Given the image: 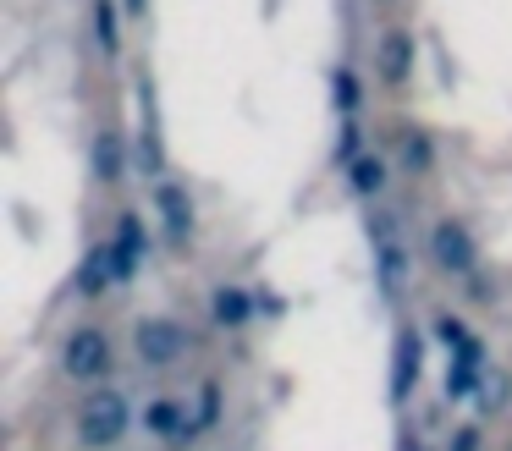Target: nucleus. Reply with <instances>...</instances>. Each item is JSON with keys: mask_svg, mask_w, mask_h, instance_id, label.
<instances>
[{"mask_svg": "<svg viewBox=\"0 0 512 451\" xmlns=\"http://www.w3.org/2000/svg\"><path fill=\"white\" fill-rule=\"evenodd\" d=\"M133 429V407H127L122 391H89V402H83L78 413V435L89 451H111L116 440Z\"/></svg>", "mask_w": 512, "mask_h": 451, "instance_id": "1", "label": "nucleus"}, {"mask_svg": "<svg viewBox=\"0 0 512 451\" xmlns=\"http://www.w3.org/2000/svg\"><path fill=\"white\" fill-rule=\"evenodd\" d=\"M133 352L149 369H166V363H177L182 352H188V330H182L177 319L149 314V319H138V330H133Z\"/></svg>", "mask_w": 512, "mask_h": 451, "instance_id": "2", "label": "nucleus"}, {"mask_svg": "<svg viewBox=\"0 0 512 451\" xmlns=\"http://www.w3.org/2000/svg\"><path fill=\"white\" fill-rule=\"evenodd\" d=\"M61 369L72 374V380H105L111 374V336L105 330H94V325H83V330H72V341H67V352H61Z\"/></svg>", "mask_w": 512, "mask_h": 451, "instance_id": "3", "label": "nucleus"}, {"mask_svg": "<svg viewBox=\"0 0 512 451\" xmlns=\"http://www.w3.org/2000/svg\"><path fill=\"white\" fill-rule=\"evenodd\" d=\"M430 253H435V264H441L446 275H468L479 264V248H474V237H468L463 220H435L430 226Z\"/></svg>", "mask_w": 512, "mask_h": 451, "instance_id": "4", "label": "nucleus"}, {"mask_svg": "<svg viewBox=\"0 0 512 451\" xmlns=\"http://www.w3.org/2000/svg\"><path fill=\"white\" fill-rule=\"evenodd\" d=\"M144 248H149V231L138 215L116 220V237H111V264H116V281H133L144 270Z\"/></svg>", "mask_w": 512, "mask_h": 451, "instance_id": "5", "label": "nucleus"}, {"mask_svg": "<svg viewBox=\"0 0 512 451\" xmlns=\"http://www.w3.org/2000/svg\"><path fill=\"white\" fill-rule=\"evenodd\" d=\"M144 424L155 429L166 446H188V440L199 435V418H188V407H182L177 396H155V402H149V413H144Z\"/></svg>", "mask_w": 512, "mask_h": 451, "instance_id": "6", "label": "nucleus"}, {"mask_svg": "<svg viewBox=\"0 0 512 451\" xmlns=\"http://www.w3.org/2000/svg\"><path fill=\"white\" fill-rule=\"evenodd\" d=\"M155 204H160V220H166V237L182 248V242L193 237V198H188V187H182V182H160L155 187Z\"/></svg>", "mask_w": 512, "mask_h": 451, "instance_id": "7", "label": "nucleus"}, {"mask_svg": "<svg viewBox=\"0 0 512 451\" xmlns=\"http://www.w3.org/2000/svg\"><path fill=\"white\" fill-rule=\"evenodd\" d=\"M210 319H215V325H226V330L248 325V319H254V297H248L243 286H215V292H210Z\"/></svg>", "mask_w": 512, "mask_h": 451, "instance_id": "8", "label": "nucleus"}, {"mask_svg": "<svg viewBox=\"0 0 512 451\" xmlns=\"http://www.w3.org/2000/svg\"><path fill=\"white\" fill-rule=\"evenodd\" d=\"M419 363H424V347H419V330H402L397 341V369H391V396H413V380H419Z\"/></svg>", "mask_w": 512, "mask_h": 451, "instance_id": "9", "label": "nucleus"}, {"mask_svg": "<svg viewBox=\"0 0 512 451\" xmlns=\"http://www.w3.org/2000/svg\"><path fill=\"white\" fill-rule=\"evenodd\" d=\"M116 281V264H111V242H100V248H89V259L78 264V292L83 297H100L105 286Z\"/></svg>", "mask_w": 512, "mask_h": 451, "instance_id": "10", "label": "nucleus"}, {"mask_svg": "<svg viewBox=\"0 0 512 451\" xmlns=\"http://www.w3.org/2000/svg\"><path fill=\"white\" fill-rule=\"evenodd\" d=\"M408 72H413V39L408 33H386L380 39V77L386 83H408Z\"/></svg>", "mask_w": 512, "mask_h": 451, "instance_id": "11", "label": "nucleus"}, {"mask_svg": "<svg viewBox=\"0 0 512 451\" xmlns=\"http://www.w3.org/2000/svg\"><path fill=\"white\" fill-rule=\"evenodd\" d=\"M479 374H485V352L468 341V347H457V363H452V380H446V396H463L468 385L479 380Z\"/></svg>", "mask_w": 512, "mask_h": 451, "instance_id": "12", "label": "nucleus"}, {"mask_svg": "<svg viewBox=\"0 0 512 451\" xmlns=\"http://www.w3.org/2000/svg\"><path fill=\"white\" fill-rule=\"evenodd\" d=\"M347 176H353V193L375 198L380 187H386V160H380V154H358V160L347 165Z\"/></svg>", "mask_w": 512, "mask_h": 451, "instance_id": "13", "label": "nucleus"}, {"mask_svg": "<svg viewBox=\"0 0 512 451\" xmlns=\"http://www.w3.org/2000/svg\"><path fill=\"white\" fill-rule=\"evenodd\" d=\"M331 105L342 110V116H358V105H364V88H358V77L347 72H331Z\"/></svg>", "mask_w": 512, "mask_h": 451, "instance_id": "14", "label": "nucleus"}, {"mask_svg": "<svg viewBox=\"0 0 512 451\" xmlns=\"http://www.w3.org/2000/svg\"><path fill=\"white\" fill-rule=\"evenodd\" d=\"M94 176H100V182H116V176H122V138H116V132H105V138L94 143Z\"/></svg>", "mask_w": 512, "mask_h": 451, "instance_id": "15", "label": "nucleus"}, {"mask_svg": "<svg viewBox=\"0 0 512 451\" xmlns=\"http://www.w3.org/2000/svg\"><path fill=\"white\" fill-rule=\"evenodd\" d=\"M94 33H100V50L116 55V11H111V0H94Z\"/></svg>", "mask_w": 512, "mask_h": 451, "instance_id": "16", "label": "nucleus"}, {"mask_svg": "<svg viewBox=\"0 0 512 451\" xmlns=\"http://www.w3.org/2000/svg\"><path fill=\"white\" fill-rule=\"evenodd\" d=\"M435 341H446V347H468V336H463V325H457V319L452 314H441V319H435Z\"/></svg>", "mask_w": 512, "mask_h": 451, "instance_id": "17", "label": "nucleus"}, {"mask_svg": "<svg viewBox=\"0 0 512 451\" xmlns=\"http://www.w3.org/2000/svg\"><path fill=\"white\" fill-rule=\"evenodd\" d=\"M501 396H507V380H501V374H496V380H479V407H490V413H496V407H507V402H501Z\"/></svg>", "mask_w": 512, "mask_h": 451, "instance_id": "18", "label": "nucleus"}, {"mask_svg": "<svg viewBox=\"0 0 512 451\" xmlns=\"http://www.w3.org/2000/svg\"><path fill=\"white\" fill-rule=\"evenodd\" d=\"M215 402H221V391H215V385H204V396H199V413H193V418H199V435L215 424Z\"/></svg>", "mask_w": 512, "mask_h": 451, "instance_id": "19", "label": "nucleus"}, {"mask_svg": "<svg viewBox=\"0 0 512 451\" xmlns=\"http://www.w3.org/2000/svg\"><path fill=\"white\" fill-rule=\"evenodd\" d=\"M358 154H364V132H358V121H347V132H342V160L353 165Z\"/></svg>", "mask_w": 512, "mask_h": 451, "instance_id": "20", "label": "nucleus"}, {"mask_svg": "<svg viewBox=\"0 0 512 451\" xmlns=\"http://www.w3.org/2000/svg\"><path fill=\"white\" fill-rule=\"evenodd\" d=\"M408 165H413V171L430 165V143H424V138H408Z\"/></svg>", "mask_w": 512, "mask_h": 451, "instance_id": "21", "label": "nucleus"}, {"mask_svg": "<svg viewBox=\"0 0 512 451\" xmlns=\"http://www.w3.org/2000/svg\"><path fill=\"white\" fill-rule=\"evenodd\" d=\"M446 451H479V429H474V424H468V429H457V435H452V446H446Z\"/></svg>", "mask_w": 512, "mask_h": 451, "instance_id": "22", "label": "nucleus"}, {"mask_svg": "<svg viewBox=\"0 0 512 451\" xmlns=\"http://www.w3.org/2000/svg\"><path fill=\"white\" fill-rule=\"evenodd\" d=\"M127 11H133V17H138V11H144V0H127Z\"/></svg>", "mask_w": 512, "mask_h": 451, "instance_id": "23", "label": "nucleus"}]
</instances>
